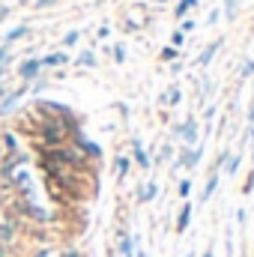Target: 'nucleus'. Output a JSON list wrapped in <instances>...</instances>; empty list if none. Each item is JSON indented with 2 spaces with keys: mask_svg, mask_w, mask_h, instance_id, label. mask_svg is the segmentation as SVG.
<instances>
[{
  "mask_svg": "<svg viewBox=\"0 0 254 257\" xmlns=\"http://www.w3.org/2000/svg\"><path fill=\"white\" fill-rule=\"evenodd\" d=\"M63 135H66V128L60 126L57 120H51V123L45 126V141H48V144H60V141H63Z\"/></svg>",
  "mask_w": 254,
  "mask_h": 257,
  "instance_id": "1",
  "label": "nucleus"
},
{
  "mask_svg": "<svg viewBox=\"0 0 254 257\" xmlns=\"http://www.w3.org/2000/svg\"><path fill=\"white\" fill-rule=\"evenodd\" d=\"M21 212H24V215H30L33 221H45V218H48V212H45V209H39V206H27V203L21 206Z\"/></svg>",
  "mask_w": 254,
  "mask_h": 257,
  "instance_id": "2",
  "label": "nucleus"
},
{
  "mask_svg": "<svg viewBox=\"0 0 254 257\" xmlns=\"http://www.w3.org/2000/svg\"><path fill=\"white\" fill-rule=\"evenodd\" d=\"M189 221H191V206L186 203V206L180 209V221H177V230H180V233H186V227H189Z\"/></svg>",
  "mask_w": 254,
  "mask_h": 257,
  "instance_id": "3",
  "label": "nucleus"
},
{
  "mask_svg": "<svg viewBox=\"0 0 254 257\" xmlns=\"http://www.w3.org/2000/svg\"><path fill=\"white\" fill-rule=\"evenodd\" d=\"M39 60H24V63H21V75H24V78H36V72H39Z\"/></svg>",
  "mask_w": 254,
  "mask_h": 257,
  "instance_id": "4",
  "label": "nucleus"
},
{
  "mask_svg": "<svg viewBox=\"0 0 254 257\" xmlns=\"http://www.w3.org/2000/svg\"><path fill=\"white\" fill-rule=\"evenodd\" d=\"M215 186H218V177L212 174V177H209V183H206V192L200 194V200H209V197H212V192H215Z\"/></svg>",
  "mask_w": 254,
  "mask_h": 257,
  "instance_id": "5",
  "label": "nucleus"
},
{
  "mask_svg": "<svg viewBox=\"0 0 254 257\" xmlns=\"http://www.w3.org/2000/svg\"><path fill=\"white\" fill-rule=\"evenodd\" d=\"M120 251H123V257H135V251H132V239H129L126 233L120 236Z\"/></svg>",
  "mask_w": 254,
  "mask_h": 257,
  "instance_id": "6",
  "label": "nucleus"
},
{
  "mask_svg": "<svg viewBox=\"0 0 254 257\" xmlns=\"http://www.w3.org/2000/svg\"><path fill=\"white\" fill-rule=\"evenodd\" d=\"M215 51H218V42H212V45H209V48H206V51H203V54H200V66H206V63H209V60H212V54H215Z\"/></svg>",
  "mask_w": 254,
  "mask_h": 257,
  "instance_id": "7",
  "label": "nucleus"
},
{
  "mask_svg": "<svg viewBox=\"0 0 254 257\" xmlns=\"http://www.w3.org/2000/svg\"><path fill=\"white\" fill-rule=\"evenodd\" d=\"M39 63H45V66H60L66 63V54H48L45 60H39Z\"/></svg>",
  "mask_w": 254,
  "mask_h": 257,
  "instance_id": "8",
  "label": "nucleus"
},
{
  "mask_svg": "<svg viewBox=\"0 0 254 257\" xmlns=\"http://www.w3.org/2000/svg\"><path fill=\"white\" fill-rule=\"evenodd\" d=\"M180 132H183V138H186V141H194V138H197V128H194V123H186V126L180 128Z\"/></svg>",
  "mask_w": 254,
  "mask_h": 257,
  "instance_id": "9",
  "label": "nucleus"
},
{
  "mask_svg": "<svg viewBox=\"0 0 254 257\" xmlns=\"http://www.w3.org/2000/svg\"><path fill=\"white\" fill-rule=\"evenodd\" d=\"M114 168H117V174H120V177H126V174H129V159H126V156H120V159L114 162Z\"/></svg>",
  "mask_w": 254,
  "mask_h": 257,
  "instance_id": "10",
  "label": "nucleus"
},
{
  "mask_svg": "<svg viewBox=\"0 0 254 257\" xmlns=\"http://www.w3.org/2000/svg\"><path fill=\"white\" fill-rule=\"evenodd\" d=\"M135 159H138V165H141V168H147V165H150V159H147V153L141 150V144H135Z\"/></svg>",
  "mask_w": 254,
  "mask_h": 257,
  "instance_id": "11",
  "label": "nucleus"
},
{
  "mask_svg": "<svg viewBox=\"0 0 254 257\" xmlns=\"http://www.w3.org/2000/svg\"><path fill=\"white\" fill-rule=\"evenodd\" d=\"M191 6H197V0H183V3L177 6V15H186V12H189Z\"/></svg>",
  "mask_w": 254,
  "mask_h": 257,
  "instance_id": "12",
  "label": "nucleus"
},
{
  "mask_svg": "<svg viewBox=\"0 0 254 257\" xmlns=\"http://www.w3.org/2000/svg\"><path fill=\"white\" fill-rule=\"evenodd\" d=\"M153 197H156V183H150V186L141 192V200H153Z\"/></svg>",
  "mask_w": 254,
  "mask_h": 257,
  "instance_id": "13",
  "label": "nucleus"
},
{
  "mask_svg": "<svg viewBox=\"0 0 254 257\" xmlns=\"http://www.w3.org/2000/svg\"><path fill=\"white\" fill-rule=\"evenodd\" d=\"M24 33H27V30H24V27H18V30H12V33L6 36V42H15V39H21Z\"/></svg>",
  "mask_w": 254,
  "mask_h": 257,
  "instance_id": "14",
  "label": "nucleus"
},
{
  "mask_svg": "<svg viewBox=\"0 0 254 257\" xmlns=\"http://www.w3.org/2000/svg\"><path fill=\"white\" fill-rule=\"evenodd\" d=\"M189 192H191V183L183 180V183H180V197H189Z\"/></svg>",
  "mask_w": 254,
  "mask_h": 257,
  "instance_id": "15",
  "label": "nucleus"
},
{
  "mask_svg": "<svg viewBox=\"0 0 254 257\" xmlns=\"http://www.w3.org/2000/svg\"><path fill=\"white\" fill-rule=\"evenodd\" d=\"M162 57H165V60H174V57H177V48H165V54H162Z\"/></svg>",
  "mask_w": 254,
  "mask_h": 257,
  "instance_id": "16",
  "label": "nucleus"
},
{
  "mask_svg": "<svg viewBox=\"0 0 254 257\" xmlns=\"http://www.w3.org/2000/svg\"><path fill=\"white\" fill-rule=\"evenodd\" d=\"M3 141H6V150H9V153H12V150H15V138H12V135H6V138H3Z\"/></svg>",
  "mask_w": 254,
  "mask_h": 257,
  "instance_id": "17",
  "label": "nucleus"
},
{
  "mask_svg": "<svg viewBox=\"0 0 254 257\" xmlns=\"http://www.w3.org/2000/svg\"><path fill=\"white\" fill-rule=\"evenodd\" d=\"M63 42H66V45H75V42H78V33H69Z\"/></svg>",
  "mask_w": 254,
  "mask_h": 257,
  "instance_id": "18",
  "label": "nucleus"
},
{
  "mask_svg": "<svg viewBox=\"0 0 254 257\" xmlns=\"http://www.w3.org/2000/svg\"><path fill=\"white\" fill-rule=\"evenodd\" d=\"M6 60H9V51H6V45H3V48H0V63L6 66Z\"/></svg>",
  "mask_w": 254,
  "mask_h": 257,
  "instance_id": "19",
  "label": "nucleus"
},
{
  "mask_svg": "<svg viewBox=\"0 0 254 257\" xmlns=\"http://www.w3.org/2000/svg\"><path fill=\"white\" fill-rule=\"evenodd\" d=\"M0 257H9V251H6V245L0 242Z\"/></svg>",
  "mask_w": 254,
  "mask_h": 257,
  "instance_id": "20",
  "label": "nucleus"
},
{
  "mask_svg": "<svg viewBox=\"0 0 254 257\" xmlns=\"http://www.w3.org/2000/svg\"><path fill=\"white\" fill-rule=\"evenodd\" d=\"M251 126H254V108H251Z\"/></svg>",
  "mask_w": 254,
  "mask_h": 257,
  "instance_id": "21",
  "label": "nucleus"
},
{
  "mask_svg": "<svg viewBox=\"0 0 254 257\" xmlns=\"http://www.w3.org/2000/svg\"><path fill=\"white\" fill-rule=\"evenodd\" d=\"M0 99H3V87H0Z\"/></svg>",
  "mask_w": 254,
  "mask_h": 257,
  "instance_id": "22",
  "label": "nucleus"
},
{
  "mask_svg": "<svg viewBox=\"0 0 254 257\" xmlns=\"http://www.w3.org/2000/svg\"><path fill=\"white\" fill-rule=\"evenodd\" d=\"M21 3H27V0H21Z\"/></svg>",
  "mask_w": 254,
  "mask_h": 257,
  "instance_id": "23",
  "label": "nucleus"
},
{
  "mask_svg": "<svg viewBox=\"0 0 254 257\" xmlns=\"http://www.w3.org/2000/svg\"><path fill=\"white\" fill-rule=\"evenodd\" d=\"M189 257H191V254H189Z\"/></svg>",
  "mask_w": 254,
  "mask_h": 257,
  "instance_id": "24",
  "label": "nucleus"
}]
</instances>
